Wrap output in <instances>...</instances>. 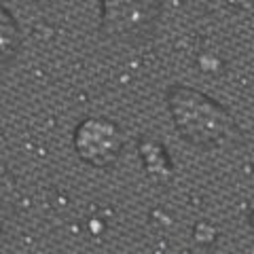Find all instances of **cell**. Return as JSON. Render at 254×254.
Wrapping results in <instances>:
<instances>
[{
	"mask_svg": "<svg viewBox=\"0 0 254 254\" xmlns=\"http://www.w3.org/2000/svg\"><path fill=\"white\" fill-rule=\"evenodd\" d=\"M140 157H142V165H144V172L150 178L155 180H168L174 174V165L172 159L168 155V150L163 148L161 142L157 140H140L138 144Z\"/></svg>",
	"mask_w": 254,
	"mask_h": 254,
	"instance_id": "cell-4",
	"label": "cell"
},
{
	"mask_svg": "<svg viewBox=\"0 0 254 254\" xmlns=\"http://www.w3.org/2000/svg\"><path fill=\"white\" fill-rule=\"evenodd\" d=\"M100 34L106 41L136 45L157 30L163 0H100Z\"/></svg>",
	"mask_w": 254,
	"mask_h": 254,
	"instance_id": "cell-2",
	"label": "cell"
},
{
	"mask_svg": "<svg viewBox=\"0 0 254 254\" xmlns=\"http://www.w3.org/2000/svg\"><path fill=\"white\" fill-rule=\"evenodd\" d=\"M21 47V30L11 11L0 2V64L11 62Z\"/></svg>",
	"mask_w": 254,
	"mask_h": 254,
	"instance_id": "cell-5",
	"label": "cell"
},
{
	"mask_svg": "<svg viewBox=\"0 0 254 254\" xmlns=\"http://www.w3.org/2000/svg\"><path fill=\"white\" fill-rule=\"evenodd\" d=\"M170 117L178 136L199 148H227L242 142L240 123L214 98L189 85L165 91Z\"/></svg>",
	"mask_w": 254,
	"mask_h": 254,
	"instance_id": "cell-1",
	"label": "cell"
},
{
	"mask_svg": "<svg viewBox=\"0 0 254 254\" xmlns=\"http://www.w3.org/2000/svg\"><path fill=\"white\" fill-rule=\"evenodd\" d=\"M123 129L106 117H89L74 129V150L91 168H113L123 153Z\"/></svg>",
	"mask_w": 254,
	"mask_h": 254,
	"instance_id": "cell-3",
	"label": "cell"
},
{
	"mask_svg": "<svg viewBox=\"0 0 254 254\" xmlns=\"http://www.w3.org/2000/svg\"><path fill=\"white\" fill-rule=\"evenodd\" d=\"M225 2L229 6H233V9H237V11H248L254 6V0H225Z\"/></svg>",
	"mask_w": 254,
	"mask_h": 254,
	"instance_id": "cell-6",
	"label": "cell"
}]
</instances>
